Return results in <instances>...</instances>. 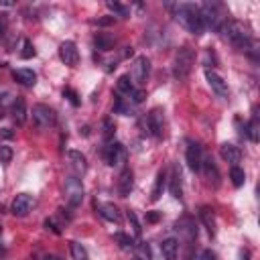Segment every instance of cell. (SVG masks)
I'll return each instance as SVG.
<instances>
[{"instance_id":"1","label":"cell","mask_w":260,"mask_h":260,"mask_svg":"<svg viewBox=\"0 0 260 260\" xmlns=\"http://www.w3.org/2000/svg\"><path fill=\"white\" fill-rule=\"evenodd\" d=\"M169 8L173 10L175 18L183 25L189 33L193 35H203V20H201V15H199V8L195 4H189V2H181V4H169Z\"/></svg>"},{"instance_id":"2","label":"cell","mask_w":260,"mask_h":260,"mask_svg":"<svg viewBox=\"0 0 260 260\" xmlns=\"http://www.w3.org/2000/svg\"><path fill=\"white\" fill-rule=\"evenodd\" d=\"M199 15H201V20H203V27L213 29L218 33L224 29L225 22H228V17H225L224 6L216 4V2H206L199 8Z\"/></svg>"},{"instance_id":"3","label":"cell","mask_w":260,"mask_h":260,"mask_svg":"<svg viewBox=\"0 0 260 260\" xmlns=\"http://www.w3.org/2000/svg\"><path fill=\"white\" fill-rule=\"evenodd\" d=\"M222 31L225 33V37H228V41L234 45V47H238V49H248L250 47V31H248V27L244 25V22L228 20Z\"/></svg>"},{"instance_id":"4","label":"cell","mask_w":260,"mask_h":260,"mask_svg":"<svg viewBox=\"0 0 260 260\" xmlns=\"http://www.w3.org/2000/svg\"><path fill=\"white\" fill-rule=\"evenodd\" d=\"M193 61H195V55L191 51V47H181L175 55V63H173V71H175V77L179 80H185L189 75L191 67H193Z\"/></svg>"},{"instance_id":"5","label":"cell","mask_w":260,"mask_h":260,"mask_svg":"<svg viewBox=\"0 0 260 260\" xmlns=\"http://www.w3.org/2000/svg\"><path fill=\"white\" fill-rule=\"evenodd\" d=\"M33 122L37 124L39 128H53L55 122H57V114H55V110L45 106V104H35L33 106Z\"/></svg>"},{"instance_id":"6","label":"cell","mask_w":260,"mask_h":260,"mask_svg":"<svg viewBox=\"0 0 260 260\" xmlns=\"http://www.w3.org/2000/svg\"><path fill=\"white\" fill-rule=\"evenodd\" d=\"M65 199L71 208H77L84 201V185L75 175L65 179Z\"/></svg>"},{"instance_id":"7","label":"cell","mask_w":260,"mask_h":260,"mask_svg":"<svg viewBox=\"0 0 260 260\" xmlns=\"http://www.w3.org/2000/svg\"><path fill=\"white\" fill-rule=\"evenodd\" d=\"M104 156H106V163H108L110 167H124L128 153H126V149H124V144H120V142H110V144L106 146Z\"/></svg>"},{"instance_id":"8","label":"cell","mask_w":260,"mask_h":260,"mask_svg":"<svg viewBox=\"0 0 260 260\" xmlns=\"http://www.w3.org/2000/svg\"><path fill=\"white\" fill-rule=\"evenodd\" d=\"M206 80H208V84H209V87L216 92L222 100H228L230 98V89H228V84L224 82V77L222 75H218L213 69H206Z\"/></svg>"},{"instance_id":"9","label":"cell","mask_w":260,"mask_h":260,"mask_svg":"<svg viewBox=\"0 0 260 260\" xmlns=\"http://www.w3.org/2000/svg\"><path fill=\"white\" fill-rule=\"evenodd\" d=\"M146 124H149V130L155 139H163V128H165V118H163V110L161 108H153L149 112V118H146Z\"/></svg>"},{"instance_id":"10","label":"cell","mask_w":260,"mask_h":260,"mask_svg":"<svg viewBox=\"0 0 260 260\" xmlns=\"http://www.w3.org/2000/svg\"><path fill=\"white\" fill-rule=\"evenodd\" d=\"M59 57L65 65L75 67L77 61H80V51H77V45L73 41H63L59 47Z\"/></svg>"},{"instance_id":"11","label":"cell","mask_w":260,"mask_h":260,"mask_svg":"<svg viewBox=\"0 0 260 260\" xmlns=\"http://www.w3.org/2000/svg\"><path fill=\"white\" fill-rule=\"evenodd\" d=\"M185 156H187V165H189L191 171H193V173H199V171H201V161H203L201 146H199L197 142H189Z\"/></svg>"},{"instance_id":"12","label":"cell","mask_w":260,"mask_h":260,"mask_svg":"<svg viewBox=\"0 0 260 260\" xmlns=\"http://www.w3.org/2000/svg\"><path fill=\"white\" fill-rule=\"evenodd\" d=\"M10 209H13V213H15V216H18V218L27 216V213L33 209V197L29 193H18L13 199V206H10Z\"/></svg>"},{"instance_id":"13","label":"cell","mask_w":260,"mask_h":260,"mask_svg":"<svg viewBox=\"0 0 260 260\" xmlns=\"http://www.w3.org/2000/svg\"><path fill=\"white\" fill-rule=\"evenodd\" d=\"M149 69H151V61L146 57H137L132 65V80L137 84H142L146 80V75H149Z\"/></svg>"},{"instance_id":"14","label":"cell","mask_w":260,"mask_h":260,"mask_svg":"<svg viewBox=\"0 0 260 260\" xmlns=\"http://www.w3.org/2000/svg\"><path fill=\"white\" fill-rule=\"evenodd\" d=\"M67 161H69V167L73 169L75 177L84 175L87 171V161H86V156L80 151H69V153H67Z\"/></svg>"},{"instance_id":"15","label":"cell","mask_w":260,"mask_h":260,"mask_svg":"<svg viewBox=\"0 0 260 260\" xmlns=\"http://www.w3.org/2000/svg\"><path fill=\"white\" fill-rule=\"evenodd\" d=\"M220 153H222V159L225 163L234 165V167H236V163H240V159H242V151L236 144H230V142H224L220 146Z\"/></svg>"},{"instance_id":"16","label":"cell","mask_w":260,"mask_h":260,"mask_svg":"<svg viewBox=\"0 0 260 260\" xmlns=\"http://www.w3.org/2000/svg\"><path fill=\"white\" fill-rule=\"evenodd\" d=\"M10 114H13V120L18 124V126H22V124L27 122V104L22 98H15L13 106H10Z\"/></svg>"},{"instance_id":"17","label":"cell","mask_w":260,"mask_h":260,"mask_svg":"<svg viewBox=\"0 0 260 260\" xmlns=\"http://www.w3.org/2000/svg\"><path fill=\"white\" fill-rule=\"evenodd\" d=\"M98 211H100V216L104 218V220H108V222H114V224H120L122 222L120 209L114 206V203H100Z\"/></svg>"},{"instance_id":"18","label":"cell","mask_w":260,"mask_h":260,"mask_svg":"<svg viewBox=\"0 0 260 260\" xmlns=\"http://www.w3.org/2000/svg\"><path fill=\"white\" fill-rule=\"evenodd\" d=\"M13 80L20 86H27V87H33L37 84V75L33 69H15L13 71Z\"/></svg>"},{"instance_id":"19","label":"cell","mask_w":260,"mask_h":260,"mask_svg":"<svg viewBox=\"0 0 260 260\" xmlns=\"http://www.w3.org/2000/svg\"><path fill=\"white\" fill-rule=\"evenodd\" d=\"M132 185H134V175H132L130 169H124L122 175H120V181H118V193H120L122 197L130 195Z\"/></svg>"},{"instance_id":"20","label":"cell","mask_w":260,"mask_h":260,"mask_svg":"<svg viewBox=\"0 0 260 260\" xmlns=\"http://www.w3.org/2000/svg\"><path fill=\"white\" fill-rule=\"evenodd\" d=\"M201 169L206 171V177H208L209 183H211L213 187H218V185H220V173H218L216 163H213L211 159H206V156H203V161H201Z\"/></svg>"},{"instance_id":"21","label":"cell","mask_w":260,"mask_h":260,"mask_svg":"<svg viewBox=\"0 0 260 260\" xmlns=\"http://www.w3.org/2000/svg\"><path fill=\"white\" fill-rule=\"evenodd\" d=\"M169 191H171V195L175 199H181V195H183V181H181V171L177 167L171 169V183H169Z\"/></svg>"},{"instance_id":"22","label":"cell","mask_w":260,"mask_h":260,"mask_svg":"<svg viewBox=\"0 0 260 260\" xmlns=\"http://www.w3.org/2000/svg\"><path fill=\"white\" fill-rule=\"evenodd\" d=\"M199 218H201L203 225L208 228L209 236L216 234V216H213V209H211L209 206H203V208L199 209Z\"/></svg>"},{"instance_id":"23","label":"cell","mask_w":260,"mask_h":260,"mask_svg":"<svg viewBox=\"0 0 260 260\" xmlns=\"http://www.w3.org/2000/svg\"><path fill=\"white\" fill-rule=\"evenodd\" d=\"M161 252H163L165 260H175L177 258V252H179V242L175 238H167L161 244Z\"/></svg>"},{"instance_id":"24","label":"cell","mask_w":260,"mask_h":260,"mask_svg":"<svg viewBox=\"0 0 260 260\" xmlns=\"http://www.w3.org/2000/svg\"><path fill=\"white\" fill-rule=\"evenodd\" d=\"M165 185H167V173L161 171L159 175H156V179H155V187L151 191V201H159L161 199L163 191H165Z\"/></svg>"},{"instance_id":"25","label":"cell","mask_w":260,"mask_h":260,"mask_svg":"<svg viewBox=\"0 0 260 260\" xmlns=\"http://www.w3.org/2000/svg\"><path fill=\"white\" fill-rule=\"evenodd\" d=\"M114 37L108 35V33H98L96 39H94V45H96V49L100 51H110L112 47H114Z\"/></svg>"},{"instance_id":"26","label":"cell","mask_w":260,"mask_h":260,"mask_svg":"<svg viewBox=\"0 0 260 260\" xmlns=\"http://www.w3.org/2000/svg\"><path fill=\"white\" fill-rule=\"evenodd\" d=\"M244 134H248L252 142H258V140H260V122H258V116H256V114H254L252 120L244 126Z\"/></svg>"},{"instance_id":"27","label":"cell","mask_w":260,"mask_h":260,"mask_svg":"<svg viewBox=\"0 0 260 260\" xmlns=\"http://www.w3.org/2000/svg\"><path fill=\"white\" fill-rule=\"evenodd\" d=\"M69 250H71V256H73V260H89V256H87V250L80 244V242H69Z\"/></svg>"},{"instance_id":"28","label":"cell","mask_w":260,"mask_h":260,"mask_svg":"<svg viewBox=\"0 0 260 260\" xmlns=\"http://www.w3.org/2000/svg\"><path fill=\"white\" fill-rule=\"evenodd\" d=\"M106 6H108V10H112L116 17H122V18H128L130 17V10L124 6V4H120V2H114V0H108L106 2Z\"/></svg>"},{"instance_id":"29","label":"cell","mask_w":260,"mask_h":260,"mask_svg":"<svg viewBox=\"0 0 260 260\" xmlns=\"http://www.w3.org/2000/svg\"><path fill=\"white\" fill-rule=\"evenodd\" d=\"M230 179H232V183H234V187H242L244 185V181H246V173L242 171V169L236 165V167H232V171H230Z\"/></svg>"},{"instance_id":"30","label":"cell","mask_w":260,"mask_h":260,"mask_svg":"<svg viewBox=\"0 0 260 260\" xmlns=\"http://www.w3.org/2000/svg\"><path fill=\"white\" fill-rule=\"evenodd\" d=\"M132 82H130V75H122L118 77V92L120 94H130L132 92Z\"/></svg>"},{"instance_id":"31","label":"cell","mask_w":260,"mask_h":260,"mask_svg":"<svg viewBox=\"0 0 260 260\" xmlns=\"http://www.w3.org/2000/svg\"><path fill=\"white\" fill-rule=\"evenodd\" d=\"M114 132H116V126H114V122H112L110 118L104 120V132H102V137H104L106 142H110L112 139H114Z\"/></svg>"},{"instance_id":"32","label":"cell","mask_w":260,"mask_h":260,"mask_svg":"<svg viewBox=\"0 0 260 260\" xmlns=\"http://www.w3.org/2000/svg\"><path fill=\"white\" fill-rule=\"evenodd\" d=\"M134 260H151V248L146 244H139L137 252H134Z\"/></svg>"},{"instance_id":"33","label":"cell","mask_w":260,"mask_h":260,"mask_svg":"<svg viewBox=\"0 0 260 260\" xmlns=\"http://www.w3.org/2000/svg\"><path fill=\"white\" fill-rule=\"evenodd\" d=\"M114 240L118 242V246H120V248H124V250H126V248H132V246H134V244H132V238H130V236L122 234V232L114 234Z\"/></svg>"},{"instance_id":"34","label":"cell","mask_w":260,"mask_h":260,"mask_svg":"<svg viewBox=\"0 0 260 260\" xmlns=\"http://www.w3.org/2000/svg\"><path fill=\"white\" fill-rule=\"evenodd\" d=\"M128 224H130V228H132V234L139 238V236H140V224L137 220V213H134L132 209H128Z\"/></svg>"},{"instance_id":"35","label":"cell","mask_w":260,"mask_h":260,"mask_svg":"<svg viewBox=\"0 0 260 260\" xmlns=\"http://www.w3.org/2000/svg\"><path fill=\"white\" fill-rule=\"evenodd\" d=\"M37 51L35 47H33V43L31 41H25V45H22V51H20V57L22 59H31V57H35Z\"/></svg>"},{"instance_id":"36","label":"cell","mask_w":260,"mask_h":260,"mask_svg":"<svg viewBox=\"0 0 260 260\" xmlns=\"http://www.w3.org/2000/svg\"><path fill=\"white\" fill-rule=\"evenodd\" d=\"M13 159V149L10 146H0V163H10Z\"/></svg>"},{"instance_id":"37","label":"cell","mask_w":260,"mask_h":260,"mask_svg":"<svg viewBox=\"0 0 260 260\" xmlns=\"http://www.w3.org/2000/svg\"><path fill=\"white\" fill-rule=\"evenodd\" d=\"M63 96H65L67 100H69L73 106H80V98H77L75 89H71V87H65V89H63Z\"/></svg>"},{"instance_id":"38","label":"cell","mask_w":260,"mask_h":260,"mask_svg":"<svg viewBox=\"0 0 260 260\" xmlns=\"http://www.w3.org/2000/svg\"><path fill=\"white\" fill-rule=\"evenodd\" d=\"M128 96H130V102H132V104H140V102L146 98V94L142 92V89H132Z\"/></svg>"},{"instance_id":"39","label":"cell","mask_w":260,"mask_h":260,"mask_svg":"<svg viewBox=\"0 0 260 260\" xmlns=\"http://www.w3.org/2000/svg\"><path fill=\"white\" fill-rule=\"evenodd\" d=\"M45 228H47V230H51L53 234H61V228H59V225H57V222H55L53 218H47V220H45Z\"/></svg>"},{"instance_id":"40","label":"cell","mask_w":260,"mask_h":260,"mask_svg":"<svg viewBox=\"0 0 260 260\" xmlns=\"http://www.w3.org/2000/svg\"><path fill=\"white\" fill-rule=\"evenodd\" d=\"M159 220H161L159 211H146V224H156Z\"/></svg>"},{"instance_id":"41","label":"cell","mask_w":260,"mask_h":260,"mask_svg":"<svg viewBox=\"0 0 260 260\" xmlns=\"http://www.w3.org/2000/svg\"><path fill=\"white\" fill-rule=\"evenodd\" d=\"M112 22H114V17H104V18H98L96 25L98 27H108V25H112Z\"/></svg>"},{"instance_id":"42","label":"cell","mask_w":260,"mask_h":260,"mask_svg":"<svg viewBox=\"0 0 260 260\" xmlns=\"http://www.w3.org/2000/svg\"><path fill=\"white\" fill-rule=\"evenodd\" d=\"M199 260H218V254H216V252H211V250H203Z\"/></svg>"},{"instance_id":"43","label":"cell","mask_w":260,"mask_h":260,"mask_svg":"<svg viewBox=\"0 0 260 260\" xmlns=\"http://www.w3.org/2000/svg\"><path fill=\"white\" fill-rule=\"evenodd\" d=\"M6 25H8V20H6V15H0V37L4 35V31H6Z\"/></svg>"},{"instance_id":"44","label":"cell","mask_w":260,"mask_h":260,"mask_svg":"<svg viewBox=\"0 0 260 260\" xmlns=\"http://www.w3.org/2000/svg\"><path fill=\"white\" fill-rule=\"evenodd\" d=\"M0 137H2V139H13V130H10V128H2V130H0Z\"/></svg>"},{"instance_id":"45","label":"cell","mask_w":260,"mask_h":260,"mask_svg":"<svg viewBox=\"0 0 260 260\" xmlns=\"http://www.w3.org/2000/svg\"><path fill=\"white\" fill-rule=\"evenodd\" d=\"M43 260H61V258L55 256V254H47V256H43Z\"/></svg>"},{"instance_id":"46","label":"cell","mask_w":260,"mask_h":260,"mask_svg":"<svg viewBox=\"0 0 260 260\" xmlns=\"http://www.w3.org/2000/svg\"><path fill=\"white\" fill-rule=\"evenodd\" d=\"M0 234H2V225H0Z\"/></svg>"}]
</instances>
